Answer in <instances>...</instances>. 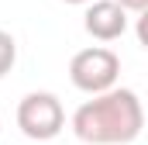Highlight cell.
<instances>
[{"label": "cell", "instance_id": "cell-1", "mask_svg": "<svg viewBox=\"0 0 148 145\" xmlns=\"http://www.w3.org/2000/svg\"><path fill=\"white\" fill-rule=\"evenodd\" d=\"M145 128V110L134 90L110 86L93 93V100L79 104L73 114V135L86 145H127Z\"/></svg>", "mask_w": 148, "mask_h": 145}, {"label": "cell", "instance_id": "cell-2", "mask_svg": "<svg viewBox=\"0 0 148 145\" xmlns=\"http://www.w3.org/2000/svg\"><path fill=\"white\" fill-rule=\"evenodd\" d=\"M17 128L31 138V142H52L62 128H66V107L55 93L35 90L17 104Z\"/></svg>", "mask_w": 148, "mask_h": 145}, {"label": "cell", "instance_id": "cell-3", "mask_svg": "<svg viewBox=\"0 0 148 145\" xmlns=\"http://www.w3.org/2000/svg\"><path fill=\"white\" fill-rule=\"evenodd\" d=\"M117 76H121V59H117V52L103 48V45H93V48L76 52L73 62H69L73 86L83 90V93H90V97L117 86Z\"/></svg>", "mask_w": 148, "mask_h": 145}, {"label": "cell", "instance_id": "cell-4", "mask_svg": "<svg viewBox=\"0 0 148 145\" xmlns=\"http://www.w3.org/2000/svg\"><path fill=\"white\" fill-rule=\"evenodd\" d=\"M83 28L97 41H114L127 31V10L117 0H90V7L83 14Z\"/></svg>", "mask_w": 148, "mask_h": 145}, {"label": "cell", "instance_id": "cell-5", "mask_svg": "<svg viewBox=\"0 0 148 145\" xmlns=\"http://www.w3.org/2000/svg\"><path fill=\"white\" fill-rule=\"evenodd\" d=\"M14 62H17V41L7 31H0V79L14 69Z\"/></svg>", "mask_w": 148, "mask_h": 145}, {"label": "cell", "instance_id": "cell-6", "mask_svg": "<svg viewBox=\"0 0 148 145\" xmlns=\"http://www.w3.org/2000/svg\"><path fill=\"white\" fill-rule=\"evenodd\" d=\"M117 3H121L124 10H134V14H141V10L148 7V0H117Z\"/></svg>", "mask_w": 148, "mask_h": 145}, {"label": "cell", "instance_id": "cell-7", "mask_svg": "<svg viewBox=\"0 0 148 145\" xmlns=\"http://www.w3.org/2000/svg\"><path fill=\"white\" fill-rule=\"evenodd\" d=\"M66 3H90V0H66Z\"/></svg>", "mask_w": 148, "mask_h": 145}]
</instances>
